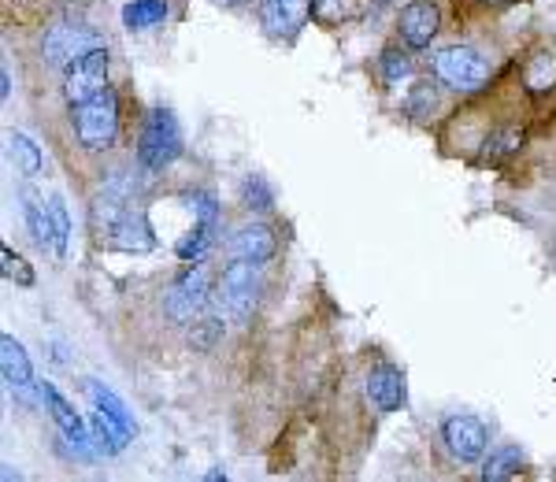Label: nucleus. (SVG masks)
Masks as SVG:
<instances>
[{
  "mask_svg": "<svg viewBox=\"0 0 556 482\" xmlns=\"http://www.w3.org/2000/svg\"><path fill=\"white\" fill-rule=\"evenodd\" d=\"M71 127H75L78 145L89 149V153H104L115 141V134H119V101H115V89L104 86L101 93L71 104Z\"/></svg>",
  "mask_w": 556,
  "mask_h": 482,
  "instance_id": "nucleus-1",
  "label": "nucleus"
},
{
  "mask_svg": "<svg viewBox=\"0 0 556 482\" xmlns=\"http://www.w3.org/2000/svg\"><path fill=\"white\" fill-rule=\"evenodd\" d=\"M182 153V127L172 109H152L138 138V164L146 172H164Z\"/></svg>",
  "mask_w": 556,
  "mask_h": 482,
  "instance_id": "nucleus-2",
  "label": "nucleus"
},
{
  "mask_svg": "<svg viewBox=\"0 0 556 482\" xmlns=\"http://www.w3.org/2000/svg\"><path fill=\"white\" fill-rule=\"evenodd\" d=\"M434 75L456 93H479L493 78V64L471 45H445L442 52H434Z\"/></svg>",
  "mask_w": 556,
  "mask_h": 482,
  "instance_id": "nucleus-3",
  "label": "nucleus"
},
{
  "mask_svg": "<svg viewBox=\"0 0 556 482\" xmlns=\"http://www.w3.org/2000/svg\"><path fill=\"white\" fill-rule=\"evenodd\" d=\"M256 267L253 261H230L227 267H223V275H219V308L227 312L235 324H249L253 319V312H256V301H260V275H256Z\"/></svg>",
  "mask_w": 556,
  "mask_h": 482,
  "instance_id": "nucleus-4",
  "label": "nucleus"
},
{
  "mask_svg": "<svg viewBox=\"0 0 556 482\" xmlns=\"http://www.w3.org/2000/svg\"><path fill=\"white\" fill-rule=\"evenodd\" d=\"M204 305H208V271H204V264L197 261V267H186V271L175 279L172 290H167L164 312L172 324L190 327L204 312Z\"/></svg>",
  "mask_w": 556,
  "mask_h": 482,
  "instance_id": "nucleus-5",
  "label": "nucleus"
},
{
  "mask_svg": "<svg viewBox=\"0 0 556 482\" xmlns=\"http://www.w3.org/2000/svg\"><path fill=\"white\" fill-rule=\"evenodd\" d=\"M38 397L45 401V408H49L52 423L60 427V439L71 445V453H75V457H83V460L93 457V449H97L93 431H89V427L83 423V416L71 408V401L60 394L52 382H38Z\"/></svg>",
  "mask_w": 556,
  "mask_h": 482,
  "instance_id": "nucleus-6",
  "label": "nucleus"
},
{
  "mask_svg": "<svg viewBox=\"0 0 556 482\" xmlns=\"http://www.w3.org/2000/svg\"><path fill=\"white\" fill-rule=\"evenodd\" d=\"M108 86V49L97 45V49L83 52L75 64H67V75H64V97L67 104H78L86 97L101 93Z\"/></svg>",
  "mask_w": 556,
  "mask_h": 482,
  "instance_id": "nucleus-7",
  "label": "nucleus"
},
{
  "mask_svg": "<svg viewBox=\"0 0 556 482\" xmlns=\"http://www.w3.org/2000/svg\"><path fill=\"white\" fill-rule=\"evenodd\" d=\"M97 45H101V38H97L89 26H83V23H56L41 38V56L49 60V64H56V67H67V64H75L83 52L97 49Z\"/></svg>",
  "mask_w": 556,
  "mask_h": 482,
  "instance_id": "nucleus-8",
  "label": "nucleus"
},
{
  "mask_svg": "<svg viewBox=\"0 0 556 482\" xmlns=\"http://www.w3.org/2000/svg\"><path fill=\"white\" fill-rule=\"evenodd\" d=\"M442 442L456 460L475 464V460H482V453H486L490 431H486V423L475 416H450L442 423Z\"/></svg>",
  "mask_w": 556,
  "mask_h": 482,
  "instance_id": "nucleus-9",
  "label": "nucleus"
},
{
  "mask_svg": "<svg viewBox=\"0 0 556 482\" xmlns=\"http://www.w3.org/2000/svg\"><path fill=\"white\" fill-rule=\"evenodd\" d=\"M0 375H4V386L12 390L15 397L34 405V371H30V356L12 334L0 338Z\"/></svg>",
  "mask_w": 556,
  "mask_h": 482,
  "instance_id": "nucleus-10",
  "label": "nucleus"
},
{
  "mask_svg": "<svg viewBox=\"0 0 556 482\" xmlns=\"http://www.w3.org/2000/svg\"><path fill=\"white\" fill-rule=\"evenodd\" d=\"M397 30L408 49H430V41L442 30V12H438L430 0H416V4H408L405 12H401Z\"/></svg>",
  "mask_w": 556,
  "mask_h": 482,
  "instance_id": "nucleus-11",
  "label": "nucleus"
},
{
  "mask_svg": "<svg viewBox=\"0 0 556 482\" xmlns=\"http://www.w3.org/2000/svg\"><path fill=\"white\" fill-rule=\"evenodd\" d=\"M367 401H371L379 413H397L405 408L408 390H405V371L393 368V364H375L367 375Z\"/></svg>",
  "mask_w": 556,
  "mask_h": 482,
  "instance_id": "nucleus-12",
  "label": "nucleus"
},
{
  "mask_svg": "<svg viewBox=\"0 0 556 482\" xmlns=\"http://www.w3.org/2000/svg\"><path fill=\"white\" fill-rule=\"evenodd\" d=\"M312 0H260V20L271 38H293L308 23Z\"/></svg>",
  "mask_w": 556,
  "mask_h": 482,
  "instance_id": "nucleus-13",
  "label": "nucleus"
},
{
  "mask_svg": "<svg viewBox=\"0 0 556 482\" xmlns=\"http://www.w3.org/2000/svg\"><path fill=\"white\" fill-rule=\"evenodd\" d=\"M108 245L119 249V253H149V249L156 245V234H152L149 219L141 216V212L127 208L112 223V230H108Z\"/></svg>",
  "mask_w": 556,
  "mask_h": 482,
  "instance_id": "nucleus-14",
  "label": "nucleus"
},
{
  "mask_svg": "<svg viewBox=\"0 0 556 482\" xmlns=\"http://www.w3.org/2000/svg\"><path fill=\"white\" fill-rule=\"evenodd\" d=\"M230 249H235V256H241V261L267 264L275 256L278 241H275V230L267 227V223H245V227H238Z\"/></svg>",
  "mask_w": 556,
  "mask_h": 482,
  "instance_id": "nucleus-15",
  "label": "nucleus"
},
{
  "mask_svg": "<svg viewBox=\"0 0 556 482\" xmlns=\"http://www.w3.org/2000/svg\"><path fill=\"white\" fill-rule=\"evenodd\" d=\"M23 219H26V230H30L34 245H38L41 253H52V212H49V204L41 201V193L30 190V186H23Z\"/></svg>",
  "mask_w": 556,
  "mask_h": 482,
  "instance_id": "nucleus-16",
  "label": "nucleus"
},
{
  "mask_svg": "<svg viewBox=\"0 0 556 482\" xmlns=\"http://www.w3.org/2000/svg\"><path fill=\"white\" fill-rule=\"evenodd\" d=\"M86 394H89V401H93V408H97V413H101V416H108V419H115V423H119V427H127V431H130V434H134V431H138V423H134L130 408H127V405H123V401H119V397H115V394H112V390H108V386H104V382L89 379V382H86Z\"/></svg>",
  "mask_w": 556,
  "mask_h": 482,
  "instance_id": "nucleus-17",
  "label": "nucleus"
},
{
  "mask_svg": "<svg viewBox=\"0 0 556 482\" xmlns=\"http://www.w3.org/2000/svg\"><path fill=\"white\" fill-rule=\"evenodd\" d=\"M167 15H172L167 0H130L123 8V26L127 30H152V26L167 23Z\"/></svg>",
  "mask_w": 556,
  "mask_h": 482,
  "instance_id": "nucleus-18",
  "label": "nucleus"
},
{
  "mask_svg": "<svg viewBox=\"0 0 556 482\" xmlns=\"http://www.w3.org/2000/svg\"><path fill=\"white\" fill-rule=\"evenodd\" d=\"M8 156H12L15 172H20L23 178H34V175L41 172V149H38V141H30L20 130L8 134Z\"/></svg>",
  "mask_w": 556,
  "mask_h": 482,
  "instance_id": "nucleus-19",
  "label": "nucleus"
},
{
  "mask_svg": "<svg viewBox=\"0 0 556 482\" xmlns=\"http://www.w3.org/2000/svg\"><path fill=\"white\" fill-rule=\"evenodd\" d=\"M523 83H527V89H534V93L553 89L556 86V52H549V49L534 52V56L527 60V67H523Z\"/></svg>",
  "mask_w": 556,
  "mask_h": 482,
  "instance_id": "nucleus-20",
  "label": "nucleus"
},
{
  "mask_svg": "<svg viewBox=\"0 0 556 482\" xmlns=\"http://www.w3.org/2000/svg\"><path fill=\"white\" fill-rule=\"evenodd\" d=\"M519 464H523V453L513 449V445H505V449L490 453L486 464H482V479L486 482H501V479H513L519 471Z\"/></svg>",
  "mask_w": 556,
  "mask_h": 482,
  "instance_id": "nucleus-21",
  "label": "nucleus"
},
{
  "mask_svg": "<svg viewBox=\"0 0 556 482\" xmlns=\"http://www.w3.org/2000/svg\"><path fill=\"white\" fill-rule=\"evenodd\" d=\"M223 338V319L215 316V312H201V316L190 324V345L193 350H201V353H208L215 350V342Z\"/></svg>",
  "mask_w": 556,
  "mask_h": 482,
  "instance_id": "nucleus-22",
  "label": "nucleus"
},
{
  "mask_svg": "<svg viewBox=\"0 0 556 482\" xmlns=\"http://www.w3.org/2000/svg\"><path fill=\"white\" fill-rule=\"evenodd\" d=\"M49 212H52V256L64 261L67 256V241H71V219H67V204L60 198H49Z\"/></svg>",
  "mask_w": 556,
  "mask_h": 482,
  "instance_id": "nucleus-23",
  "label": "nucleus"
},
{
  "mask_svg": "<svg viewBox=\"0 0 556 482\" xmlns=\"http://www.w3.org/2000/svg\"><path fill=\"white\" fill-rule=\"evenodd\" d=\"M405 109H408L412 119H430V115H434V109H438V89H434V83H419L416 89H412Z\"/></svg>",
  "mask_w": 556,
  "mask_h": 482,
  "instance_id": "nucleus-24",
  "label": "nucleus"
},
{
  "mask_svg": "<svg viewBox=\"0 0 556 482\" xmlns=\"http://www.w3.org/2000/svg\"><path fill=\"white\" fill-rule=\"evenodd\" d=\"M0 267H4V279L15 282V286H34V271L30 264L23 261L20 253H12V249H0Z\"/></svg>",
  "mask_w": 556,
  "mask_h": 482,
  "instance_id": "nucleus-25",
  "label": "nucleus"
},
{
  "mask_svg": "<svg viewBox=\"0 0 556 482\" xmlns=\"http://www.w3.org/2000/svg\"><path fill=\"white\" fill-rule=\"evenodd\" d=\"M412 75V60H408V52H401V49H386L382 52V78H386V86H397L401 78H408Z\"/></svg>",
  "mask_w": 556,
  "mask_h": 482,
  "instance_id": "nucleus-26",
  "label": "nucleus"
},
{
  "mask_svg": "<svg viewBox=\"0 0 556 482\" xmlns=\"http://www.w3.org/2000/svg\"><path fill=\"white\" fill-rule=\"evenodd\" d=\"M241 201H245V208L267 212V208H271V190L264 186V178L253 175V178H245V190H241Z\"/></svg>",
  "mask_w": 556,
  "mask_h": 482,
  "instance_id": "nucleus-27",
  "label": "nucleus"
},
{
  "mask_svg": "<svg viewBox=\"0 0 556 482\" xmlns=\"http://www.w3.org/2000/svg\"><path fill=\"white\" fill-rule=\"evenodd\" d=\"M519 145H523V134H519V130H501V134H493V141L486 145V160H490V156L497 160V156H505V153H516Z\"/></svg>",
  "mask_w": 556,
  "mask_h": 482,
  "instance_id": "nucleus-28",
  "label": "nucleus"
},
{
  "mask_svg": "<svg viewBox=\"0 0 556 482\" xmlns=\"http://www.w3.org/2000/svg\"><path fill=\"white\" fill-rule=\"evenodd\" d=\"M0 97H4V101H8V97H12V71H0Z\"/></svg>",
  "mask_w": 556,
  "mask_h": 482,
  "instance_id": "nucleus-29",
  "label": "nucleus"
},
{
  "mask_svg": "<svg viewBox=\"0 0 556 482\" xmlns=\"http://www.w3.org/2000/svg\"><path fill=\"white\" fill-rule=\"evenodd\" d=\"M479 4H486V8H505V4H516V0H479Z\"/></svg>",
  "mask_w": 556,
  "mask_h": 482,
  "instance_id": "nucleus-30",
  "label": "nucleus"
},
{
  "mask_svg": "<svg viewBox=\"0 0 556 482\" xmlns=\"http://www.w3.org/2000/svg\"><path fill=\"white\" fill-rule=\"evenodd\" d=\"M223 4H238V0H223Z\"/></svg>",
  "mask_w": 556,
  "mask_h": 482,
  "instance_id": "nucleus-31",
  "label": "nucleus"
}]
</instances>
